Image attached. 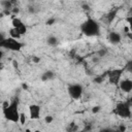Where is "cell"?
Masks as SVG:
<instances>
[{
    "label": "cell",
    "instance_id": "obj_28",
    "mask_svg": "<svg viewBox=\"0 0 132 132\" xmlns=\"http://www.w3.org/2000/svg\"><path fill=\"white\" fill-rule=\"evenodd\" d=\"M101 131H106V132H113L114 130H113V129H110V128H104V129H101Z\"/></svg>",
    "mask_w": 132,
    "mask_h": 132
},
{
    "label": "cell",
    "instance_id": "obj_8",
    "mask_svg": "<svg viewBox=\"0 0 132 132\" xmlns=\"http://www.w3.org/2000/svg\"><path fill=\"white\" fill-rule=\"evenodd\" d=\"M41 107L38 104H30L29 105V118L31 120H38L40 118Z\"/></svg>",
    "mask_w": 132,
    "mask_h": 132
},
{
    "label": "cell",
    "instance_id": "obj_25",
    "mask_svg": "<svg viewBox=\"0 0 132 132\" xmlns=\"http://www.w3.org/2000/svg\"><path fill=\"white\" fill-rule=\"evenodd\" d=\"M28 10H29L30 13H34V12H35V7H34L33 5H30V6L28 7Z\"/></svg>",
    "mask_w": 132,
    "mask_h": 132
},
{
    "label": "cell",
    "instance_id": "obj_15",
    "mask_svg": "<svg viewBox=\"0 0 132 132\" xmlns=\"http://www.w3.org/2000/svg\"><path fill=\"white\" fill-rule=\"evenodd\" d=\"M105 79H106V71H105L104 73L99 74V75H97L96 77H94L93 81H94L95 84H102V82H103Z\"/></svg>",
    "mask_w": 132,
    "mask_h": 132
},
{
    "label": "cell",
    "instance_id": "obj_7",
    "mask_svg": "<svg viewBox=\"0 0 132 132\" xmlns=\"http://www.w3.org/2000/svg\"><path fill=\"white\" fill-rule=\"evenodd\" d=\"M118 87L124 93H130L132 91V80L130 78H121Z\"/></svg>",
    "mask_w": 132,
    "mask_h": 132
},
{
    "label": "cell",
    "instance_id": "obj_33",
    "mask_svg": "<svg viewBox=\"0 0 132 132\" xmlns=\"http://www.w3.org/2000/svg\"><path fill=\"white\" fill-rule=\"evenodd\" d=\"M11 1H13V0H11Z\"/></svg>",
    "mask_w": 132,
    "mask_h": 132
},
{
    "label": "cell",
    "instance_id": "obj_13",
    "mask_svg": "<svg viewBox=\"0 0 132 132\" xmlns=\"http://www.w3.org/2000/svg\"><path fill=\"white\" fill-rule=\"evenodd\" d=\"M46 44L48 46L55 47V46H57L59 44V38L57 36H55V35H50L46 38Z\"/></svg>",
    "mask_w": 132,
    "mask_h": 132
},
{
    "label": "cell",
    "instance_id": "obj_4",
    "mask_svg": "<svg viewBox=\"0 0 132 132\" xmlns=\"http://www.w3.org/2000/svg\"><path fill=\"white\" fill-rule=\"evenodd\" d=\"M23 46H24V43L19 41V39H14L11 37H5L0 42V48H5L12 52H20Z\"/></svg>",
    "mask_w": 132,
    "mask_h": 132
},
{
    "label": "cell",
    "instance_id": "obj_5",
    "mask_svg": "<svg viewBox=\"0 0 132 132\" xmlns=\"http://www.w3.org/2000/svg\"><path fill=\"white\" fill-rule=\"evenodd\" d=\"M67 93L69 95V97L73 100H78L81 98L82 94H84V88L80 84H69L67 86Z\"/></svg>",
    "mask_w": 132,
    "mask_h": 132
},
{
    "label": "cell",
    "instance_id": "obj_6",
    "mask_svg": "<svg viewBox=\"0 0 132 132\" xmlns=\"http://www.w3.org/2000/svg\"><path fill=\"white\" fill-rule=\"evenodd\" d=\"M124 71H125V68H116V69L106 71V78L108 79V82L112 86H118Z\"/></svg>",
    "mask_w": 132,
    "mask_h": 132
},
{
    "label": "cell",
    "instance_id": "obj_27",
    "mask_svg": "<svg viewBox=\"0 0 132 132\" xmlns=\"http://www.w3.org/2000/svg\"><path fill=\"white\" fill-rule=\"evenodd\" d=\"M81 7H82V9H84V10H87V11L90 9V6H89L88 4H82V5H81Z\"/></svg>",
    "mask_w": 132,
    "mask_h": 132
},
{
    "label": "cell",
    "instance_id": "obj_22",
    "mask_svg": "<svg viewBox=\"0 0 132 132\" xmlns=\"http://www.w3.org/2000/svg\"><path fill=\"white\" fill-rule=\"evenodd\" d=\"M127 130V127L124 125V124H122V125H120L119 127H118V131L119 132H125Z\"/></svg>",
    "mask_w": 132,
    "mask_h": 132
},
{
    "label": "cell",
    "instance_id": "obj_1",
    "mask_svg": "<svg viewBox=\"0 0 132 132\" xmlns=\"http://www.w3.org/2000/svg\"><path fill=\"white\" fill-rule=\"evenodd\" d=\"M3 117L6 121L11 123H19L20 122V110H19V98L13 97L12 100L8 102H4L2 107Z\"/></svg>",
    "mask_w": 132,
    "mask_h": 132
},
{
    "label": "cell",
    "instance_id": "obj_30",
    "mask_svg": "<svg viewBox=\"0 0 132 132\" xmlns=\"http://www.w3.org/2000/svg\"><path fill=\"white\" fill-rule=\"evenodd\" d=\"M3 56H4V53H3V51H2V50H0V62H1L2 58H3Z\"/></svg>",
    "mask_w": 132,
    "mask_h": 132
},
{
    "label": "cell",
    "instance_id": "obj_24",
    "mask_svg": "<svg viewBox=\"0 0 132 132\" xmlns=\"http://www.w3.org/2000/svg\"><path fill=\"white\" fill-rule=\"evenodd\" d=\"M131 66H132V61H129V62L127 63V65H126L124 68H125V70H126V69H128L129 71H131Z\"/></svg>",
    "mask_w": 132,
    "mask_h": 132
},
{
    "label": "cell",
    "instance_id": "obj_32",
    "mask_svg": "<svg viewBox=\"0 0 132 132\" xmlns=\"http://www.w3.org/2000/svg\"><path fill=\"white\" fill-rule=\"evenodd\" d=\"M3 15H4V13H3V12H0V19L3 18Z\"/></svg>",
    "mask_w": 132,
    "mask_h": 132
},
{
    "label": "cell",
    "instance_id": "obj_9",
    "mask_svg": "<svg viewBox=\"0 0 132 132\" xmlns=\"http://www.w3.org/2000/svg\"><path fill=\"white\" fill-rule=\"evenodd\" d=\"M11 25H12V27L16 28V29L21 32L22 35H25V34L27 33V26L23 23V21H22L20 18H16V16L12 18V20H11Z\"/></svg>",
    "mask_w": 132,
    "mask_h": 132
},
{
    "label": "cell",
    "instance_id": "obj_17",
    "mask_svg": "<svg viewBox=\"0 0 132 132\" xmlns=\"http://www.w3.org/2000/svg\"><path fill=\"white\" fill-rule=\"evenodd\" d=\"M53 121H54V117H53V116L48 114V116H45V117H44V123H45V124H52Z\"/></svg>",
    "mask_w": 132,
    "mask_h": 132
},
{
    "label": "cell",
    "instance_id": "obj_26",
    "mask_svg": "<svg viewBox=\"0 0 132 132\" xmlns=\"http://www.w3.org/2000/svg\"><path fill=\"white\" fill-rule=\"evenodd\" d=\"M5 37H6V36H5V33H4L3 31H0V42H1Z\"/></svg>",
    "mask_w": 132,
    "mask_h": 132
},
{
    "label": "cell",
    "instance_id": "obj_18",
    "mask_svg": "<svg viewBox=\"0 0 132 132\" xmlns=\"http://www.w3.org/2000/svg\"><path fill=\"white\" fill-rule=\"evenodd\" d=\"M56 22H57V20H56L55 18H51V19H48V20L45 22V25H47V26H53V25H55Z\"/></svg>",
    "mask_w": 132,
    "mask_h": 132
},
{
    "label": "cell",
    "instance_id": "obj_2",
    "mask_svg": "<svg viewBox=\"0 0 132 132\" xmlns=\"http://www.w3.org/2000/svg\"><path fill=\"white\" fill-rule=\"evenodd\" d=\"M80 32L88 37H94V36H98L100 34V25L99 23L92 19V18H88L86 21H84L80 26Z\"/></svg>",
    "mask_w": 132,
    "mask_h": 132
},
{
    "label": "cell",
    "instance_id": "obj_20",
    "mask_svg": "<svg viewBox=\"0 0 132 132\" xmlns=\"http://www.w3.org/2000/svg\"><path fill=\"white\" fill-rule=\"evenodd\" d=\"M25 122H26V117H25V114L23 112H21L20 113V122L19 123H21L23 125V124H25Z\"/></svg>",
    "mask_w": 132,
    "mask_h": 132
},
{
    "label": "cell",
    "instance_id": "obj_10",
    "mask_svg": "<svg viewBox=\"0 0 132 132\" xmlns=\"http://www.w3.org/2000/svg\"><path fill=\"white\" fill-rule=\"evenodd\" d=\"M107 40L112 45H118L122 41V35L117 31H110L107 34Z\"/></svg>",
    "mask_w": 132,
    "mask_h": 132
},
{
    "label": "cell",
    "instance_id": "obj_21",
    "mask_svg": "<svg viewBox=\"0 0 132 132\" xmlns=\"http://www.w3.org/2000/svg\"><path fill=\"white\" fill-rule=\"evenodd\" d=\"M106 53H107V52H106V50H104V48H103V50H99V52H98L97 54H98L99 58H102L103 56H105V55H106Z\"/></svg>",
    "mask_w": 132,
    "mask_h": 132
},
{
    "label": "cell",
    "instance_id": "obj_16",
    "mask_svg": "<svg viewBox=\"0 0 132 132\" xmlns=\"http://www.w3.org/2000/svg\"><path fill=\"white\" fill-rule=\"evenodd\" d=\"M66 130L67 131H70V132H74V131H77L78 130V127H77V125L75 124V123H70L69 124V126L66 128Z\"/></svg>",
    "mask_w": 132,
    "mask_h": 132
},
{
    "label": "cell",
    "instance_id": "obj_3",
    "mask_svg": "<svg viewBox=\"0 0 132 132\" xmlns=\"http://www.w3.org/2000/svg\"><path fill=\"white\" fill-rule=\"evenodd\" d=\"M114 113L117 116H119L121 119H130L131 118V102H130V100L118 102L114 106Z\"/></svg>",
    "mask_w": 132,
    "mask_h": 132
},
{
    "label": "cell",
    "instance_id": "obj_23",
    "mask_svg": "<svg viewBox=\"0 0 132 132\" xmlns=\"http://www.w3.org/2000/svg\"><path fill=\"white\" fill-rule=\"evenodd\" d=\"M32 62L33 63H39L40 62V58L37 57V56H33L32 57Z\"/></svg>",
    "mask_w": 132,
    "mask_h": 132
},
{
    "label": "cell",
    "instance_id": "obj_11",
    "mask_svg": "<svg viewBox=\"0 0 132 132\" xmlns=\"http://www.w3.org/2000/svg\"><path fill=\"white\" fill-rule=\"evenodd\" d=\"M118 11H119V9H118V8H114V9L109 10L107 13H105V14L103 15L102 21H103L105 24H111V23L114 21V19H116V16H117V14H118Z\"/></svg>",
    "mask_w": 132,
    "mask_h": 132
},
{
    "label": "cell",
    "instance_id": "obj_14",
    "mask_svg": "<svg viewBox=\"0 0 132 132\" xmlns=\"http://www.w3.org/2000/svg\"><path fill=\"white\" fill-rule=\"evenodd\" d=\"M8 34H9V37H11V38H14V39H21V37L23 36L22 34H21V32L16 29V28H14V27H11L10 29H9V31H8Z\"/></svg>",
    "mask_w": 132,
    "mask_h": 132
},
{
    "label": "cell",
    "instance_id": "obj_31",
    "mask_svg": "<svg viewBox=\"0 0 132 132\" xmlns=\"http://www.w3.org/2000/svg\"><path fill=\"white\" fill-rule=\"evenodd\" d=\"M2 68H3V65H2V63L0 62V73H1V71H2Z\"/></svg>",
    "mask_w": 132,
    "mask_h": 132
},
{
    "label": "cell",
    "instance_id": "obj_29",
    "mask_svg": "<svg viewBox=\"0 0 132 132\" xmlns=\"http://www.w3.org/2000/svg\"><path fill=\"white\" fill-rule=\"evenodd\" d=\"M11 11H12L13 13H18V12L20 11V9H19V8H12V9H11Z\"/></svg>",
    "mask_w": 132,
    "mask_h": 132
},
{
    "label": "cell",
    "instance_id": "obj_12",
    "mask_svg": "<svg viewBox=\"0 0 132 132\" xmlns=\"http://www.w3.org/2000/svg\"><path fill=\"white\" fill-rule=\"evenodd\" d=\"M55 77H56V73H55L53 70H46V71H44V72L40 75V79H41V81H43V82L53 80Z\"/></svg>",
    "mask_w": 132,
    "mask_h": 132
},
{
    "label": "cell",
    "instance_id": "obj_19",
    "mask_svg": "<svg viewBox=\"0 0 132 132\" xmlns=\"http://www.w3.org/2000/svg\"><path fill=\"white\" fill-rule=\"evenodd\" d=\"M100 110H101V106L100 105H95V106L92 107V112L93 113H98Z\"/></svg>",
    "mask_w": 132,
    "mask_h": 132
}]
</instances>
